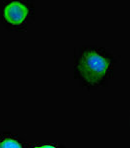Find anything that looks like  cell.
<instances>
[{
	"instance_id": "obj_5",
	"label": "cell",
	"mask_w": 130,
	"mask_h": 148,
	"mask_svg": "<svg viewBox=\"0 0 130 148\" xmlns=\"http://www.w3.org/2000/svg\"><path fill=\"white\" fill-rule=\"evenodd\" d=\"M0 148H1V144H0Z\"/></svg>"
},
{
	"instance_id": "obj_2",
	"label": "cell",
	"mask_w": 130,
	"mask_h": 148,
	"mask_svg": "<svg viewBox=\"0 0 130 148\" xmlns=\"http://www.w3.org/2000/svg\"><path fill=\"white\" fill-rule=\"evenodd\" d=\"M6 22L12 25H21L29 16V8L25 3L20 1H13L8 3L4 8L3 13Z\"/></svg>"
},
{
	"instance_id": "obj_4",
	"label": "cell",
	"mask_w": 130,
	"mask_h": 148,
	"mask_svg": "<svg viewBox=\"0 0 130 148\" xmlns=\"http://www.w3.org/2000/svg\"><path fill=\"white\" fill-rule=\"evenodd\" d=\"M35 148H56V147L52 146V145H42V146H37Z\"/></svg>"
},
{
	"instance_id": "obj_3",
	"label": "cell",
	"mask_w": 130,
	"mask_h": 148,
	"mask_svg": "<svg viewBox=\"0 0 130 148\" xmlns=\"http://www.w3.org/2000/svg\"><path fill=\"white\" fill-rule=\"evenodd\" d=\"M0 144H1V148H22L17 140L12 138H5L3 141L0 142Z\"/></svg>"
},
{
	"instance_id": "obj_1",
	"label": "cell",
	"mask_w": 130,
	"mask_h": 148,
	"mask_svg": "<svg viewBox=\"0 0 130 148\" xmlns=\"http://www.w3.org/2000/svg\"><path fill=\"white\" fill-rule=\"evenodd\" d=\"M110 65V59L95 51H87L80 58L78 69L83 79L88 83L95 84L105 77Z\"/></svg>"
}]
</instances>
